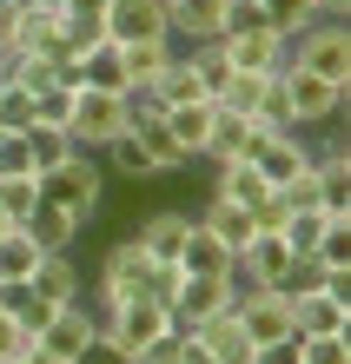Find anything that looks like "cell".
I'll return each instance as SVG.
<instances>
[{"label":"cell","instance_id":"cb8c5ba5","mask_svg":"<svg viewBox=\"0 0 351 364\" xmlns=\"http://www.w3.org/2000/svg\"><path fill=\"white\" fill-rule=\"evenodd\" d=\"M312 179L325 192V205H351V153L332 139V146H312Z\"/></svg>","mask_w":351,"mask_h":364},{"label":"cell","instance_id":"5b68a950","mask_svg":"<svg viewBox=\"0 0 351 364\" xmlns=\"http://www.w3.org/2000/svg\"><path fill=\"white\" fill-rule=\"evenodd\" d=\"M93 318H100V331L113 338V345H126V351H146L152 338L172 331V311L159 305V298H120V305H100Z\"/></svg>","mask_w":351,"mask_h":364},{"label":"cell","instance_id":"e575fe53","mask_svg":"<svg viewBox=\"0 0 351 364\" xmlns=\"http://www.w3.org/2000/svg\"><path fill=\"white\" fill-rule=\"evenodd\" d=\"M73 153V139L60 133V126H27V159H33V173H47V166H60Z\"/></svg>","mask_w":351,"mask_h":364},{"label":"cell","instance_id":"681fc988","mask_svg":"<svg viewBox=\"0 0 351 364\" xmlns=\"http://www.w3.org/2000/svg\"><path fill=\"white\" fill-rule=\"evenodd\" d=\"M166 7H172V0H166Z\"/></svg>","mask_w":351,"mask_h":364},{"label":"cell","instance_id":"f6af8a7d","mask_svg":"<svg viewBox=\"0 0 351 364\" xmlns=\"http://www.w3.org/2000/svg\"><path fill=\"white\" fill-rule=\"evenodd\" d=\"M7 364H60V358H53L47 345H40V338H27V345H20V351H14Z\"/></svg>","mask_w":351,"mask_h":364},{"label":"cell","instance_id":"7dc6e473","mask_svg":"<svg viewBox=\"0 0 351 364\" xmlns=\"http://www.w3.org/2000/svg\"><path fill=\"white\" fill-rule=\"evenodd\" d=\"M7 232H14V219H7V212H0V239H7Z\"/></svg>","mask_w":351,"mask_h":364},{"label":"cell","instance_id":"8992f818","mask_svg":"<svg viewBox=\"0 0 351 364\" xmlns=\"http://www.w3.org/2000/svg\"><path fill=\"white\" fill-rule=\"evenodd\" d=\"M278 87H285V106H292V126H325V119L345 106V87H332V80L292 67V60L278 67Z\"/></svg>","mask_w":351,"mask_h":364},{"label":"cell","instance_id":"ab89813d","mask_svg":"<svg viewBox=\"0 0 351 364\" xmlns=\"http://www.w3.org/2000/svg\"><path fill=\"white\" fill-rule=\"evenodd\" d=\"M252 364H305V338H298V331H285V338H272V345H258Z\"/></svg>","mask_w":351,"mask_h":364},{"label":"cell","instance_id":"83f0119b","mask_svg":"<svg viewBox=\"0 0 351 364\" xmlns=\"http://www.w3.org/2000/svg\"><path fill=\"white\" fill-rule=\"evenodd\" d=\"M152 100H159V113H166V106H192V100H206V80L186 67V53H172V67L152 80Z\"/></svg>","mask_w":351,"mask_h":364},{"label":"cell","instance_id":"44dd1931","mask_svg":"<svg viewBox=\"0 0 351 364\" xmlns=\"http://www.w3.org/2000/svg\"><path fill=\"white\" fill-rule=\"evenodd\" d=\"M199 225H206L212 239H219V245L232 252V259H239V252H246V245L258 239V225H252V212H246V205H232V199H212V205L199 212Z\"/></svg>","mask_w":351,"mask_h":364},{"label":"cell","instance_id":"ac0fdd59","mask_svg":"<svg viewBox=\"0 0 351 364\" xmlns=\"http://www.w3.org/2000/svg\"><path fill=\"white\" fill-rule=\"evenodd\" d=\"M232 265H239V259H232V252L212 239V232H206L199 219H192L186 245H179V272H192V278H232Z\"/></svg>","mask_w":351,"mask_h":364},{"label":"cell","instance_id":"2e32d148","mask_svg":"<svg viewBox=\"0 0 351 364\" xmlns=\"http://www.w3.org/2000/svg\"><path fill=\"white\" fill-rule=\"evenodd\" d=\"M219 47L239 73H278L285 67V40L278 33H219Z\"/></svg>","mask_w":351,"mask_h":364},{"label":"cell","instance_id":"b9f144b4","mask_svg":"<svg viewBox=\"0 0 351 364\" xmlns=\"http://www.w3.org/2000/svg\"><path fill=\"white\" fill-rule=\"evenodd\" d=\"M73 364H133V351H126V345H113V338L100 331V338H93V345H86Z\"/></svg>","mask_w":351,"mask_h":364},{"label":"cell","instance_id":"f546056e","mask_svg":"<svg viewBox=\"0 0 351 364\" xmlns=\"http://www.w3.org/2000/svg\"><path fill=\"white\" fill-rule=\"evenodd\" d=\"M33 265H40V245L14 225L7 239H0V291H7V285H27V278H33Z\"/></svg>","mask_w":351,"mask_h":364},{"label":"cell","instance_id":"9c48e42d","mask_svg":"<svg viewBox=\"0 0 351 364\" xmlns=\"http://www.w3.org/2000/svg\"><path fill=\"white\" fill-rule=\"evenodd\" d=\"M252 166H258V179H266L272 192L285 179H298V173H312V139L298 133V126H278V133H266L252 146Z\"/></svg>","mask_w":351,"mask_h":364},{"label":"cell","instance_id":"f1b7e54d","mask_svg":"<svg viewBox=\"0 0 351 364\" xmlns=\"http://www.w3.org/2000/svg\"><path fill=\"white\" fill-rule=\"evenodd\" d=\"M0 305H7V311H14V325H20V331H27V338H40V331H47V318L60 311V305H53V298H40L33 285H7V291H0Z\"/></svg>","mask_w":351,"mask_h":364},{"label":"cell","instance_id":"277c9868","mask_svg":"<svg viewBox=\"0 0 351 364\" xmlns=\"http://www.w3.org/2000/svg\"><path fill=\"white\" fill-rule=\"evenodd\" d=\"M126 126H133V113H126V100L120 93H106V87H80L73 93V113H67V139L80 146V153H106Z\"/></svg>","mask_w":351,"mask_h":364},{"label":"cell","instance_id":"1f68e13d","mask_svg":"<svg viewBox=\"0 0 351 364\" xmlns=\"http://www.w3.org/2000/svg\"><path fill=\"white\" fill-rule=\"evenodd\" d=\"M318 20V0H266V27L278 33V40H292V33H305Z\"/></svg>","mask_w":351,"mask_h":364},{"label":"cell","instance_id":"f35d334b","mask_svg":"<svg viewBox=\"0 0 351 364\" xmlns=\"http://www.w3.org/2000/svg\"><path fill=\"white\" fill-rule=\"evenodd\" d=\"M305 364H351V331H332V338H305Z\"/></svg>","mask_w":351,"mask_h":364},{"label":"cell","instance_id":"4fadbf2b","mask_svg":"<svg viewBox=\"0 0 351 364\" xmlns=\"http://www.w3.org/2000/svg\"><path fill=\"white\" fill-rule=\"evenodd\" d=\"M100 338V318H93V305H86V298H73V305H60L53 318H47V331H40V345H47L60 364H73L86 345H93Z\"/></svg>","mask_w":351,"mask_h":364},{"label":"cell","instance_id":"9a60e30c","mask_svg":"<svg viewBox=\"0 0 351 364\" xmlns=\"http://www.w3.org/2000/svg\"><path fill=\"white\" fill-rule=\"evenodd\" d=\"M166 27H172V40H186V47L219 40V33H226V0H172Z\"/></svg>","mask_w":351,"mask_h":364},{"label":"cell","instance_id":"ee69618b","mask_svg":"<svg viewBox=\"0 0 351 364\" xmlns=\"http://www.w3.org/2000/svg\"><path fill=\"white\" fill-rule=\"evenodd\" d=\"M20 345H27V331H20V325H14V311L0 305V358H14Z\"/></svg>","mask_w":351,"mask_h":364},{"label":"cell","instance_id":"52a82bcc","mask_svg":"<svg viewBox=\"0 0 351 364\" xmlns=\"http://www.w3.org/2000/svg\"><path fill=\"white\" fill-rule=\"evenodd\" d=\"M232 285H239V278H192V272H179V285H172V298H166L172 331H192V325H206L212 311H226Z\"/></svg>","mask_w":351,"mask_h":364},{"label":"cell","instance_id":"3957f363","mask_svg":"<svg viewBox=\"0 0 351 364\" xmlns=\"http://www.w3.org/2000/svg\"><path fill=\"white\" fill-rule=\"evenodd\" d=\"M285 60L351 93V33H345V20H312L305 33L285 40Z\"/></svg>","mask_w":351,"mask_h":364},{"label":"cell","instance_id":"8d00e7d4","mask_svg":"<svg viewBox=\"0 0 351 364\" xmlns=\"http://www.w3.org/2000/svg\"><path fill=\"white\" fill-rule=\"evenodd\" d=\"M106 166H113V173H126V179H159L152 173V159L140 153V139H133V126H126V133L106 146Z\"/></svg>","mask_w":351,"mask_h":364},{"label":"cell","instance_id":"7c38bea8","mask_svg":"<svg viewBox=\"0 0 351 364\" xmlns=\"http://www.w3.org/2000/svg\"><path fill=\"white\" fill-rule=\"evenodd\" d=\"M266 139V126H258L252 113H232V106H212V133H206V153L212 166H226V159H252V146Z\"/></svg>","mask_w":351,"mask_h":364},{"label":"cell","instance_id":"836d02e7","mask_svg":"<svg viewBox=\"0 0 351 364\" xmlns=\"http://www.w3.org/2000/svg\"><path fill=\"white\" fill-rule=\"evenodd\" d=\"M27 126H33V93L0 73V133H27Z\"/></svg>","mask_w":351,"mask_h":364},{"label":"cell","instance_id":"d4e9b609","mask_svg":"<svg viewBox=\"0 0 351 364\" xmlns=\"http://www.w3.org/2000/svg\"><path fill=\"white\" fill-rule=\"evenodd\" d=\"M133 139H140V153L152 159V173H179V166H186V153H179V139H172L166 113H146V119H133Z\"/></svg>","mask_w":351,"mask_h":364},{"label":"cell","instance_id":"7bdbcfd3","mask_svg":"<svg viewBox=\"0 0 351 364\" xmlns=\"http://www.w3.org/2000/svg\"><path fill=\"white\" fill-rule=\"evenodd\" d=\"M20 20H27V0H0V47L20 40Z\"/></svg>","mask_w":351,"mask_h":364},{"label":"cell","instance_id":"8fae6325","mask_svg":"<svg viewBox=\"0 0 351 364\" xmlns=\"http://www.w3.org/2000/svg\"><path fill=\"white\" fill-rule=\"evenodd\" d=\"M292 245L278 239V232H258V239L239 252V265H232V278L239 285H292Z\"/></svg>","mask_w":351,"mask_h":364},{"label":"cell","instance_id":"d6a6232c","mask_svg":"<svg viewBox=\"0 0 351 364\" xmlns=\"http://www.w3.org/2000/svg\"><path fill=\"white\" fill-rule=\"evenodd\" d=\"M266 80H272V73H239V67H232V80L219 87V100H212V106H232V113H258V100H266Z\"/></svg>","mask_w":351,"mask_h":364},{"label":"cell","instance_id":"60d3db41","mask_svg":"<svg viewBox=\"0 0 351 364\" xmlns=\"http://www.w3.org/2000/svg\"><path fill=\"white\" fill-rule=\"evenodd\" d=\"M7 173H33V159H27V133H0V179Z\"/></svg>","mask_w":351,"mask_h":364},{"label":"cell","instance_id":"6da1fadb","mask_svg":"<svg viewBox=\"0 0 351 364\" xmlns=\"http://www.w3.org/2000/svg\"><path fill=\"white\" fill-rule=\"evenodd\" d=\"M172 285H179V265L146 259L140 239H120L100 259V305H120V298H159V305H166Z\"/></svg>","mask_w":351,"mask_h":364},{"label":"cell","instance_id":"4dcf8cb0","mask_svg":"<svg viewBox=\"0 0 351 364\" xmlns=\"http://www.w3.org/2000/svg\"><path fill=\"white\" fill-rule=\"evenodd\" d=\"M80 87H106V93L126 87V80H120V47H113V40H100V47L80 53Z\"/></svg>","mask_w":351,"mask_h":364},{"label":"cell","instance_id":"f907efd6","mask_svg":"<svg viewBox=\"0 0 351 364\" xmlns=\"http://www.w3.org/2000/svg\"><path fill=\"white\" fill-rule=\"evenodd\" d=\"M0 364H7V358H0Z\"/></svg>","mask_w":351,"mask_h":364},{"label":"cell","instance_id":"30bf717a","mask_svg":"<svg viewBox=\"0 0 351 364\" xmlns=\"http://www.w3.org/2000/svg\"><path fill=\"white\" fill-rule=\"evenodd\" d=\"M106 40L113 47H133V40H172L166 27V0H106Z\"/></svg>","mask_w":351,"mask_h":364},{"label":"cell","instance_id":"5bb4252c","mask_svg":"<svg viewBox=\"0 0 351 364\" xmlns=\"http://www.w3.org/2000/svg\"><path fill=\"white\" fill-rule=\"evenodd\" d=\"M192 338H199V351H206L212 364H252V351H258L232 311H212L206 325H192Z\"/></svg>","mask_w":351,"mask_h":364},{"label":"cell","instance_id":"ffe728a7","mask_svg":"<svg viewBox=\"0 0 351 364\" xmlns=\"http://www.w3.org/2000/svg\"><path fill=\"white\" fill-rule=\"evenodd\" d=\"M20 232H27V239H33L40 252H73V239H80V219L40 199V205L27 212V219H20Z\"/></svg>","mask_w":351,"mask_h":364},{"label":"cell","instance_id":"4316f807","mask_svg":"<svg viewBox=\"0 0 351 364\" xmlns=\"http://www.w3.org/2000/svg\"><path fill=\"white\" fill-rule=\"evenodd\" d=\"M266 192H272V186L258 179V166H252V159H226V166H219L212 199H232V205H246V212H252L258 199H266Z\"/></svg>","mask_w":351,"mask_h":364},{"label":"cell","instance_id":"603a6c76","mask_svg":"<svg viewBox=\"0 0 351 364\" xmlns=\"http://www.w3.org/2000/svg\"><path fill=\"white\" fill-rule=\"evenodd\" d=\"M27 285H33L40 298H53V305H73V298H80V265H73V252H40V265H33Z\"/></svg>","mask_w":351,"mask_h":364},{"label":"cell","instance_id":"484cf974","mask_svg":"<svg viewBox=\"0 0 351 364\" xmlns=\"http://www.w3.org/2000/svg\"><path fill=\"white\" fill-rule=\"evenodd\" d=\"M166 126H172V139H179V153H186V159H199V153H206V133H212V100L166 106Z\"/></svg>","mask_w":351,"mask_h":364},{"label":"cell","instance_id":"7a4b0ae2","mask_svg":"<svg viewBox=\"0 0 351 364\" xmlns=\"http://www.w3.org/2000/svg\"><path fill=\"white\" fill-rule=\"evenodd\" d=\"M33 179H40V199H47V205H60V212H73L80 225H86V219L100 212L106 173H100V159H93V153H80V146H73V153L60 159V166H47V173H33Z\"/></svg>","mask_w":351,"mask_h":364},{"label":"cell","instance_id":"e0dca14e","mask_svg":"<svg viewBox=\"0 0 351 364\" xmlns=\"http://www.w3.org/2000/svg\"><path fill=\"white\" fill-rule=\"evenodd\" d=\"M172 53H179V40H133V47H120V80L126 87H152V80L172 67Z\"/></svg>","mask_w":351,"mask_h":364},{"label":"cell","instance_id":"ba28073f","mask_svg":"<svg viewBox=\"0 0 351 364\" xmlns=\"http://www.w3.org/2000/svg\"><path fill=\"white\" fill-rule=\"evenodd\" d=\"M292 331H298V338L351 331V298L332 291V285H298V291H292Z\"/></svg>","mask_w":351,"mask_h":364},{"label":"cell","instance_id":"d590c367","mask_svg":"<svg viewBox=\"0 0 351 364\" xmlns=\"http://www.w3.org/2000/svg\"><path fill=\"white\" fill-rule=\"evenodd\" d=\"M33 205H40V179H33V173H7V179H0V212H7L14 225L27 219Z\"/></svg>","mask_w":351,"mask_h":364},{"label":"cell","instance_id":"c3c4849f","mask_svg":"<svg viewBox=\"0 0 351 364\" xmlns=\"http://www.w3.org/2000/svg\"><path fill=\"white\" fill-rule=\"evenodd\" d=\"M0 67H7V47H0Z\"/></svg>","mask_w":351,"mask_h":364},{"label":"cell","instance_id":"d6986e66","mask_svg":"<svg viewBox=\"0 0 351 364\" xmlns=\"http://www.w3.org/2000/svg\"><path fill=\"white\" fill-rule=\"evenodd\" d=\"M186 232H192V219H186V212H152V219L133 232V239H140V252H146V259H159V265H179V245H186Z\"/></svg>","mask_w":351,"mask_h":364},{"label":"cell","instance_id":"74e56055","mask_svg":"<svg viewBox=\"0 0 351 364\" xmlns=\"http://www.w3.org/2000/svg\"><path fill=\"white\" fill-rule=\"evenodd\" d=\"M73 93H80V87H47V93H33V126H60V133H67Z\"/></svg>","mask_w":351,"mask_h":364},{"label":"cell","instance_id":"7402d4cb","mask_svg":"<svg viewBox=\"0 0 351 364\" xmlns=\"http://www.w3.org/2000/svg\"><path fill=\"white\" fill-rule=\"evenodd\" d=\"M332 212H351V205H298V212H285L278 239L292 245V259H312V252H318L325 225H332Z\"/></svg>","mask_w":351,"mask_h":364},{"label":"cell","instance_id":"bcb514c9","mask_svg":"<svg viewBox=\"0 0 351 364\" xmlns=\"http://www.w3.org/2000/svg\"><path fill=\"white\" fill-rule=\"evenodd\" d=\"M179 364H212V358L199 351V338H192V331H186V345H179Z\"/></svg>","mask_w":351,"mask_h":364}]
</instances>
